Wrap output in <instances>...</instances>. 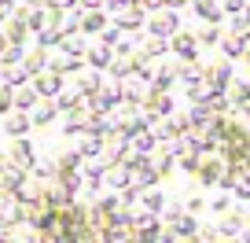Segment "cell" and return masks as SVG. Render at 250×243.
Listing matches in <instances>:
<instances>
[{"mask_svg": "<svg viewBox=\"0 0 250 243\" xmlns=\"http://www.w3.org/2000/svg\"><path fill=\"white\" fill-rule=\"evenodd\" d=\"M0 129L8 136H26L33 129V118H30V110H19V107H11L8 114H0Z\"/></svg>", "mask_w": 250, "mask_h": 243, "instance_id": "6da1fadb", "label": "cell"}, {"mask_svg": "<svg viewBox=\"0 0 250 243\" xmlns=\"http://www.w3.org/2000/svg\"><path fill=\"white\" fill-rule=\"evenodd\" d=\"M30 85L37 88L41 96H55V92L62 88V74L55 70V66H44V70H37V74L30 78Z\"/></svg>", "mask_w": 250, "mask_h": 243, "instance_id": "7a4b0ae2", "label": "cell"}, {"mask_svg": "<svg viewBox=\"0 0 250 243\" xmlns=\"http://www.w3.org/2000/svg\"><path fill=\"white\" fill-rule=\"evenodd\" d=\"M55 114H59V107H55V96H41V100L30 107L33 126H52V122H55Z\"/></svg>", "mask_w": 250, "mask_h": 243, "instance_id": "3957f363", "label": "cell"}, {"mask_svg": "<svg viewBox=\"0 0 250 243\" xmlns=\"http://www.w3.org/2000/svg\"><path fill=\"white\" fill-rule=\"evenodd\" d=\"M100 66H81L78 74H74V85L81 88L85 96H92V92H100V85H103V78H100Z\"/></svg>", "mask_w": 250, "mask_h": 243, "instance_id": "277c9868", "label": "cell"}, {"mask_svg": "<svg viewBox=\"0 0 250 243\" xmlns=\"http://www.w3.org/2000/svg\"><path fill=\"white\" fill-rule=\"evenodd\" d=\"M8 155L15 158L22 170H30L33 166V158H37V151H33V144L26 140V136H11V148H8Z\"/></svg>", "mask_w": 250, "mask_h": 243, "instance_id": "5b68a950", "label": "cell"}, {"mask_svg": "<svg viewBox=\"0 0 250 243\" xmlns=\"http://www.w3.org/2000/svg\"><path fill=\"white\" fill-rule=\"evenodd\" d=\"M55 107H59V114H66V110H74V107H85V92H81L78 85H62L59 92H55Z\"/></svg>", "mask_w": 250, "mask_h": 243, "instance_id": "8992f818", "label": "cell"}, {"mask_svg": "<svg viewBox=\"0 0 250 243\" xmlns=\"http://www.w3.org/2000/svg\"><path fill=\"white\" fill-rule=\"evenodd\" d=\"M0 30L8 33V41H15V44H26V37H30V26H26V19L15 15V11H11L4 22H0Z\"/></svg>", "mask_w": 250, "mask_h": 243, "instance_id": "52a82bcc", "label": "cell"}, {"mask_svg": "<svg viewBox=\"0 0 250 243\" xmlns=\"http://www.w3.org/2000/svg\"><path fill=\"white\" fill-rule=\"evenodd\" d=\"M103 26H107V11L103 8H81V33H100Z\"/></svg>", "mask_w": 250, "mask_h": 243, "instance_id": "ba28073f", "label": "cell"}, {"mask_svg": "<svg viewBox=\"0 0 250 243\" xmlns=\"http://www.w3.org/2000/svg\"><path fill=\"white\" fill-rule=\"evenodd\" d=\"M114 59V48L110 44H103V41H96V44H88L85 48V63H92V66H100V70H107V63Z\"/></svg>", "mask_w": 250, "mask_h": 243, "instance_id": "9c48e42d", "label": "cell"}, {"mask_svg": "<svg viewBox=\"0 0 250 243\" xmlns=\"http://www.w3.org/2000/svg\"><path fill=\"white\" fill-rule=\"evenodd\" d=\"M74 148H78L81 155H100V151H103V136L81 129V133H74Z\"/></svg>", "mask_w": 250, "mask_h": 243, "instance_id": "30bf717a", "label": "cell"}, {"mask_svg": "<svg viewBox=\"0 0 250 243\" xmlns=\"http://www.w3.org/2000/svg\"><path fill=\"white\" fill-rule=\"evenodd\" d=\"M22 66H26L30 74L44 70V66H48V48H41V44H30V48L22 52Z\"/></svg>", "mask_w": 250, "mask_h": 243, "instance_id": "8fae6325", "label": "cell"}, {"mask_svg": "<svg viewBox=\"0 0 250 243\" xmlns=\"http://www.w3.org/2000/svg\"><path fill=\"white\" fill-rule=\"evenodd\" d=\"M88 126V107H74V110H66L62 114V133H81V129Z\"/></svg>", "mask_w": 250, "mask_h": 243, "instance_id": "7c38bea8", "label": "cell"}, {"mask_svg": "<svg viewBox=\"0 0 250 243\" xmlns=\"http://www.w3.org/2000/svg\"><path fill=\"white\" fill-rule=\"evenodd\" d=\"M59 30H62V37H66V33H81V8L59 11Z\"/></svg>", "mask_w": 250, "mask_h": 243, "instance_id": "4fadbf2b", "label": "cell"}, {"mask_svg": "<svg viewBox=\"0 0 250 243\" xmlns=\"http://www.w3.org/2000/svg\"><path fill=\"white\" fill-rule=\"evenodd\" d=\"M33 41H37L41 48H48V52H52V48L62 44V30H59V26H44V30L33 33Z\"/></svg>", "mask_w": 250, "mask_h": 243, "instance_id": "5bb4252c", "label": "cell"}, {"mask_svg": "<svg viewBox=\"0 0 250 243\" xmlns=\"http://www.w3.org/2000/svg\"><path fill=\"white\" fill-rule=\"evenodd\" d=\"M37 100H41V92L30 85V81H26V85H15V107H19V110H30Z\"/></svg>", "mask_w": 250, "mask_h": 243, "instance_id": "9a60e30c", "label": "cell"}, {"mask_svg": "<svg viewBox=\"0 0 250 243\" xmlns=\"http://www.w3.org/2000/svg\"><path fill=\"white\" fill-rule=\"evenodd\" d=\"M103 180H107V184H110V188H114V192H122L125 188V184H129V166H107V173H103Z\"/></svg>", "mask_w": 250, "mask_h": 243, "instance_id": "2e32d148", "label": "cell"}, {"mask_svg": "<svg viewBox=\"0 0 250 243\" xmlns=\"http://www.w3.org/2000/svg\"><path fill=\"white\" fill-rule=\"evenodd\" d=\"M81 151L78 148H66V151H59V155H55V170H81Z\"/></svg>", "mask_w": 250, "mask_h": 243, "instance_id": "e0dca14e", "label": "cell"}, {"mask_svg": "<svg viewBox=\"0 0 250 243\" xmlns=\"http://www.w3.org/2000/svg\"><path fill=\"white\" fill-rule=\"evenodd\" d=\"M30 173H33V177H41V180H52L55 177V158L37 155V158H33V166H30Z\"/></svg>", "mask_w": 250, "mask_h": 243, "instance_id": "ac0fdd59", "label": "cell"}, {"mask_svg": "<svg viewBox=\"0 0 250 243\" xmlns=\"http://www.w3.org/2000/svg\"><path fill=\"white\" fill-rule=\"evenodd\" d=\"M114 22H118V30H136V26L144 22V15H140L136 8H122V11L114 15Z\"/></svg>", "mask_w": 250, "mask_h": 243, "instance_id": "d6986e66", "label": "cell"}, {"mask_svg": "<svg viewBox=\"0 0 250 243\" xmlns=\"http://www.w3.org/2000/svg\"><path fill=\"white\" fill-rule=\"evenodd\" d=\"M30 78H33V74L26 70L22 63H8V66H4V81H11V85H26Z\"/></svg>", "mask_w": 250, "mask_h": 243, "instance_id": "ffe728a7", "label": "cell"}, {"mask_svg": "<svg viewBox=\"0 0 250 243\" xmlns=\"http://www.w3.org/2000/svg\"><path fill=\"white\" fill-rule=\"evenodd\" d=\"M15 107V85L11 81H0V114H8Z\"/></svg>", "mask_w": 250, "mask_h": 243, "instance_id": "44dd1931", "label": "cell"}, {"mask_svg": "<svg viewBox=\"0 0 250 243\" xmlns=\"http://www.w3.org/2000/svg\"><path fill=\"white\" fill-rule=\"evenodd\" d=\"M22 52H26V44H15V41H11V44L0 52V63H4V66H8V63H22Z\"/></svg>", "mask_w": 250, "mask_h": 243, "instance_id": "7402d4cb", "label": "cell"}, {"mask_svg": "<svg viewBox=\"0 0 250 243\" xmlns=\"http://www.w3.org/2000/svg\"><path fill=\"white\" fill-rule=\"evenodd\" d=\"M173 26H177V19H173V15H158V19H151V30H155V33H169Z\"/></svg>", "mask_w": 250, "mask_h": 243, "instance_id": "603a6c76", "label": "cell"}, {"mask_svg": "<svg viewBox=\"0 0 250 243\" xmlns=\"http://www.w3.org/2000/svg\"><path fill=\"white\" fill-rule=\"evenodd\" d=\"M118 37H122V33H118V22H114V26H103V30H100V41H103V44H110V48L118 44Z\"/></svg>", "mask_w": 250, "mask_h": 243, "instance_id": "cb8c5ba5", "label": "cell"}, {"mask_svg": "<svg viewBox=\"0 0 250 243\" xmlns=\"http://www.w3.org/2000/svg\"><path fill=\"white\" fill-rule=\"evenodd\" d=\"M144 206H147V210H158V206H162V196H158V192H144Z\"/></svg>", "mask_w": 250, "mask_h": 243, "instance_id": "d4e9b609", "label": "cell"}, {"mask_svg": "<svg viewBox=\"0 0 250 243\" xmlns=\"http://www.w3.org/2000/svg\"><path fill=\"white\" fill-rule=\"evenodd\" d=\"M144 44V55H155V52H162V41L158 37H147V41H140Z\"/></svg>", "mask_w": 250, "mask_h": 243, "instance_id": "484cf974", "label": "cell"}, {"mask_svg": "<svg viewBox=\"0 0 250 243\" xmlns=\"http://www.w3.org/2000/svg\"><path fill=\"white\" fill-rule=\"evenodd\" d=\"M48 8H55V11H66V8H78V0H44Z\"/></svg>", "mask_w": 250, "mask_h": 243, "instance_id": "4316f807", "label": "cell"}, {"mask_svg": "<svg viewBox=\"0 0 250 243\" xmlns=\"http://www.w3.org/2000/svg\"><path fill=\"white\" fill-rule=\"evenodd\" d=\"M177 52H180V55H191V52H195L191 37H177Z\"/></svg>", "mask_w": 250, "mask_h": 243, "instance_id": "83f0119b", "label": "cell"}, {"mask_svg": "<svg viewBox=\"0 0 250 243\" xmlns=\"http://www.w3.org/2000/svg\"><path fill=\"white\" fill-rule=\"evenodd\" d=\"M81 8H103V0H78Z\"/></svg>", "mask_w": 250, "mask_h": 243, "instance_id": "f1b7e54d", "label": "cell"}, {"mask_svg": "<svg viewBox=\"0 0 250 243\" xmlns=\"http://www.w3.org/2000/svg\"><path fill=\"white\" fill-rule=\"evenodd\" d=\"M8 44H11V41H8V33L0 30V52H4V48H8Z\"/></svg>", "mask_w": 250, "mask_h": 243, "instance_id": "f546056e", "label": "cell"}, {"mask_svg": "<svg viewBox=\"0 0 250 243\" xmlns=\"http://www.w3.org/2000/svg\"><path fill=\"white\" fill-rule=\"evenodd\" d=\"M0 81H4V63H0Z\"/></svg>", "mask_w": 250, "mask_h": 243, "instance_id": "4dcf8cb0", "label": "cell"}, {"mask_svg": "<svg viewBox=\"0 0 250 243\" xmlns=\"http://www.w3.org/2000/svg\"><path fill=\"white\" fill-rule=\"evenodd\" d=\"M0 188H4V177H0Z\"/></svg>", "mask_w": 250, "mask_h": 243, "instance_id": "1f68e13d", "label": "cell"}, {"mask_svg": "<svg viewBox=\"0 0 250 243\" xmlns=\"http://www.w3.org/2000/svg\"><path fill=\"white\" fill-rule=\"evenodd\" d=\"M173 4H180V0H173Z\"/></svg>", "mask_w": 250, "mask_h": 243, "instance_id": "d6a6232c", "label": "cell"}]
</instances>
